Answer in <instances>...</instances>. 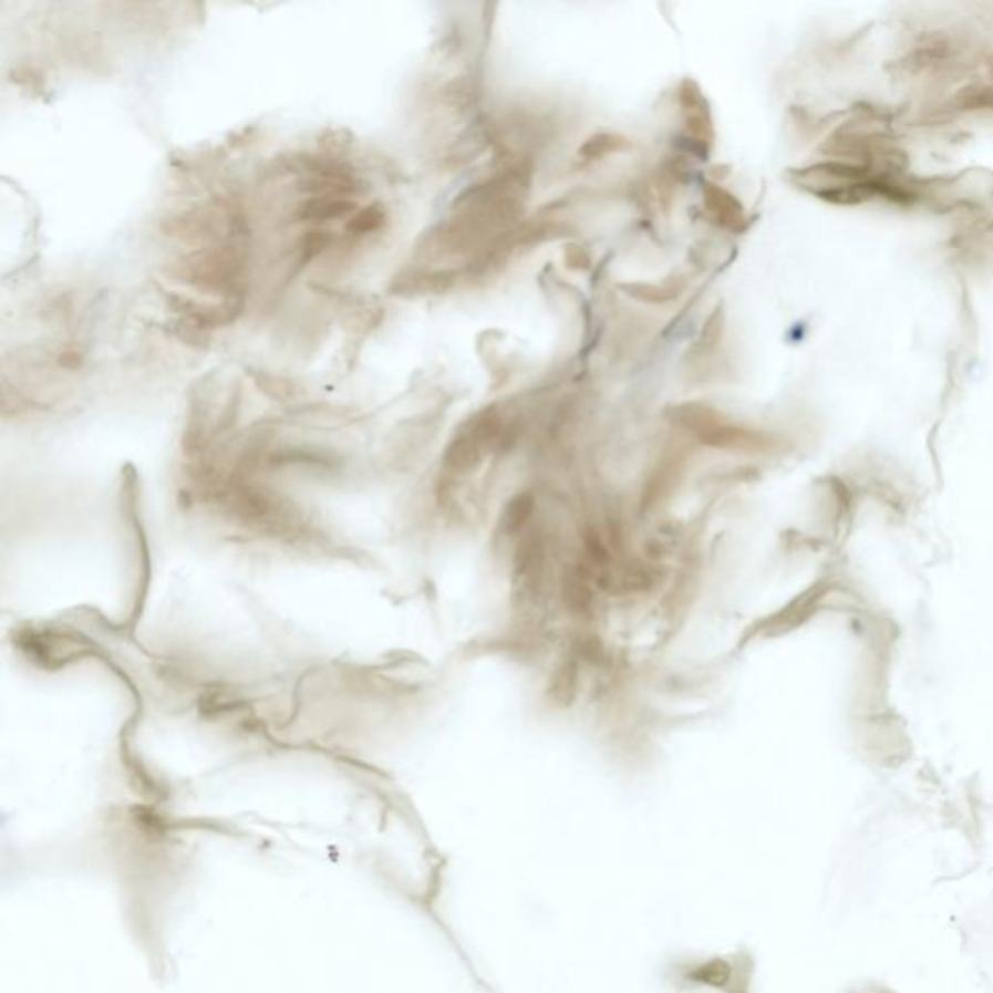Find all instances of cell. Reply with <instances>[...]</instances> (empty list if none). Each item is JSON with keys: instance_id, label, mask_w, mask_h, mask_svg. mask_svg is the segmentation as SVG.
<instances>
[{"instance_id": "obj_1", "label": "cell", "mask_w": 993, "mask_h": 993, "mask_svg": "<svg viewBox=\"0 0 993 993\" xmlns=\"http://www.w3.org/2000/svg\"><path fill=\"white\" fill-rule=\"evenodd\" d=\"M526 187L523 173H507L466 190L454 204L453 216L441 226L437 249L458 257L482 251L523 214Z\"/></svg>"}, {"instance_id": "obj_2", "label": "cell", "mask_w": 993, "mask_h": 993, "mask_svg": "<svg viewBox=\"0 0 993 993\" xmlns=\"http://www.w3.org/2000/svg\"><path fill=\"white\" fill-rule=\"evenodd\" d=\"M501 433L503 417L495 410H484L474 415L446 448V468L454 474H468L477 468L485 454L499 443Z\"/></svg>"}, {"instance_id": "obj_3", "label": "cell", "mask_w": 993, "mask_h": 993, "mask_svg": "<svg viewBox=\"0 0 993 993\" xmlns=\"http://www.w3.org/2000/svg\"><path fill=\"white\" fill-rule=\"evenodd\" d=\"M680 102L689 138H693L696 144L708 148L712 141H714L711 110H708V102L704 100L701 87L696 86L693 80H683L680 90Z\"/></svg>"}, {"instance_id": "obj_4", "label": "cell", "mask_w": 993, "mask_h": 993, "mask_svg": "<svg viewBox=\"0 0 993 993\" xmlns=\"http://www.w3.org/2000/svg\"><path fill=\"white\" fill-rule=\"evenodd\" d=\"M704 210L716 226L730 234L739 235L747 229V216L742 203L726 188L706 183L703 188Z\"/></svg>"}, {"instance_id": "obj_5", "label": "cell", "mask_w": 993, "mask_h": 993, "mask_svg": "<svg viewBox=\"0 0 993 993\" xmlns=\"http://www.w3.org/2000/svg\"><path fill=\"white\" fill-rule=\"evenodd\" d=\"M355 210V204L350 203L344 196H314L303 204L299 210V219L303 221H324L348 216Z\"/></svg>"}, {"instance_id": "obj_6", "label": "cell", "mask_w": 993, "mask_h": 993, "mask_svg": "<svg viewBox=\"0 0 993 993\" xmlns=\"http://www.w3.org/2000/svg\"><path fill=\"white\" fill-rule=\"evenodd\" d=\"M621 290L625 291L629 298L652 306H664L673 299L680 298L681 288H672V286H650V283H623Z\"/></svg>"}, {"instance_id": "obj_7", "label": "cell", "mask_w": 993, "mask_h": 993, "mask_svg": "<svg viewBox=\"0 0 993 993\" xmlns=\"http://www.w3.org/2000/svg\"><path fill=\"white\" fill-rule=\"evenodd\" d=\"M530 515H532V499H530V495H520L515 501L509 503V507L503 515V532L517 534Z\"/></svg>"}, {"instance_id": "obj_8", "label": "cell", "mask_w": 993, "mask_h": 993, "mask_svg": "<svg viewBox=\"0 0 993 993\" xmlns=\"http://www.w3.org/2000/svg\"><path fill=\"white\" fill-rule=\"evenodd\" d=\"M623 148H627L625 138H618V136H610V134H600V136L590 138L585 148H580V157L596 159V157L608 156L611 152H619V149Z\"/></svg>"}, {"instance_id": "obj_9", "label": "cell", "mask_w": 993, "mask_h": 993, "mask_svg": "<svg viewBox=\"0 0 993 993\" xmlns=\"http://www.w3.org/2000/svg\"><path fill=\"white\" fill-rule=\"evenodd\" d=\"M383 221L384 211L379 206H369L365 210H361L360 214L353 216L352 221L348 224V229L355 235L371 234V231H375V229L383 226Z\"/></svg>"}, {"instance_id": "obj_10", "label": "cell", "mask_w": 993, "mask_h": 993, "mask_svg": "<svg viewBox=\"0 0 993 993\" xmlns=\"http://www.w3.org/2000/svg\"><path fill=\"white\" fill-rule=\"evenodd\" d=\"M565 600L571 603V608L582 610L590 602V590H588L587 585L582 580L569 579V582L565 585Z\"/></svg>"}]
</instances>
